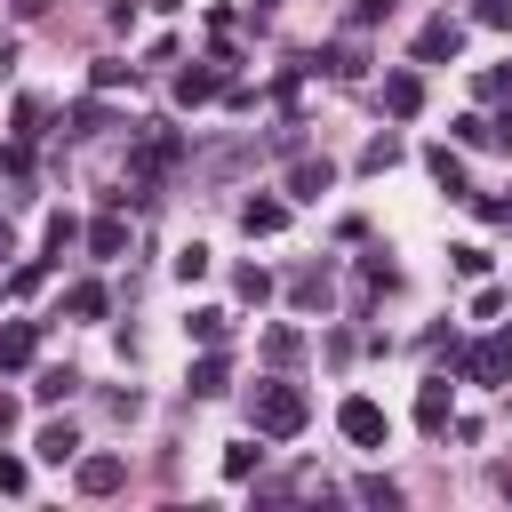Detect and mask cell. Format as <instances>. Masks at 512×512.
<instances>
[{"label": "cell", "mask_w": 512, "mask_h": 512, "mask_svg": "<svg viewBox=\"0 0 512 512\" xmlns=\"http://www.w3.org/2000/svg\"><path fill=\"white\" fill-rule=\"evenodd\" d=\"M256 424L288 440V432L304 424V392H296V384H256Z\"/></svg>", "instance_id": "6da1fadb"}, {"label": "cell", "mask_w": 512, "mask_h": 512, "mask_svg": "<svg viewBox=\"0 0 512 512\" xmlns=\"http://www.w3.org/2000/svg\"><path fill=\"white\" fill-rule=\"evenodd\" d=\"M416 416H424V424H432V432H440V424H448V384H440V376H432V384H424V400H416Z\"/></svg>", "instance_id": "ba28073f"}, {"label": "cell", "mask_w": 512, "mask_h": 512, "mask_svg": "<svg viewBox=\"0 0 512 512\" xmlns=\"http://www.w3.org/2000/svg\"><path fill=\"white\" fill-rule=\"evenodd\" d=\"M296 192H304V200H320V192H328V160H320V168H296Z\"/></svg>", "instance_id": "8fae6325"}, {"label": "cell", "mask_w": 512, "mask_h": 512, "mask_svg": "<svg viewBox=\"0 0 512 512\" xmlns=\"http://www.w3.org/2000/svg\"><path fill=\"white\" fill-rule=\"evenodd\" d=\"M16 360H32V328H24V320L0 328V368H16Z\"/></svg>", "instance_id": "9c48e42d"}, {"label": "cell", "mask_w": 512, "mask_h": 512, "mask_svg": "<svg viewBox=\"0 0 512 512\" xmlns=\"http://www.w3.org/2000/svg\"><path fill=\"white\" fill-rule=\"evenodd\" d=\"M120 472H128L120 456H88V464H80V488H96V496H104V488H120Z\"/></svg>", "instance_id": "277c9868"}, {"label": "cell", "mask_w": 512, "mask_h": 512, "mask_svg": "<svg viewBox=\"0 0 512 512\" xmlns=\"http://www.w3.org/2000/svg\"><path fill=\"white\" fill-rule=\"evenodd\" d=\"M344 440L384 448V408H376V400H344Z\"/></svg>", "instance_id": "7a4b0ae2"}, {"label": "cell", "mask_w": 512, "mask_h": 512, "mask_svg": "<svg viewBox=\"0 0 512 512\" xmlns=\"http://www.w3.org/2000/svg\"><path fill=\"white\" fill-rule=\"evenodd\" d=\"M192 336L200 344H224V312H192Z\"/></svg>", "instance_id": "7c38bea8"}, {"label": "cell", "mask_w": 512, "mask_h": 512, "mask_svg": "<svg viewBox=\"0 0 512 512\" xmlns=\"http://www.w3.org/2000/svg\"><path fill=\"white\" fill-rule=\"evenodd\" d=\"M280 216H288L280 200H248V208H240V224H248V232H280Z\"/></svg>", "instance_id": "52a82bcc"}, {"label": "cell", "mask_w": 512, "mask_h": 512, "mask_svg": "<svg viewBox=\"0 0 512 512\" xmlns=\"http://www.w3.org/2000/svg\"><path fill=\"white\" fill-rule=\"evenodd\" d=\"M416 96H424L416 72H392V80H384V104H392V112H416Z\"/></svg>", "instance_id": "8992f818"}, {"label": "cell", "mask_w": 512, "mask_h": 512, "mask_svg": "<svg viewBox=\"0 0 512 512\" xmlns=\"http://www.w3.org/2000/svg\"><path fill=\"white\" fill-rule=\"evenodd\" d=\"M416 48H424V64L456 56V24H448V16H440V24H424V40H416Z\"/></svg>", "instance_id": "5b68a950"}, {"label": "cell", "mask_w": 512, "mask_h": 512, "mask_svg": "<svg viewBox=\"0 0 512 512\" xmlns=\"http://www.w3.org/2000/svg\"><path fill=\"white\" fill-rule=\"evenodd\" d=\"M72 448H80V440H72V424H48V432H40V456H48V464H64Z\"/></svg>", "instance_id": "30bf717a"}, {"label": "cell", "mask_w": 512, "mask_h": 512, "mask_svg": "<svg viewBox=\"0 0 512 512\" xmlns=\"http://www.w3.org/2000/svg\"><path fill=\"white\" fill-rule=\"evenodd\" d=\"M72 384H80V376H72V368H48V376H40V400H64V392H72Z\"/></svg>", "instance_id": "5bb4252c"}, {"label": "cell", "mask_w": 512, "mask_h": 512, "mask_svg": "<svg viewBox=\"0 0 512 512\" xmlns=\"http://www.w3.org/2000/svg\"><path fill=\"white\" fill-rule=\"evenodd\" d=\"M192 392H224V360H200L192 368Z\"/></svg>", "instance_id": "4fadbf2b"}, {"label": "cell", "mask_w": 512, "mask_h": 512, "mask_svg": "<svg viewBox=\"0 0 512 512\" xmlns=\"http://www.w3.org/2000/svg\"><path fill=\"white\" fill-rule=\"evenodd\" d=\"M464 368H472V384H496V376L512 368V336H488V344H480V352H472Z\"/></svg>", "instance_id": "3957f363"}]
</instances>
